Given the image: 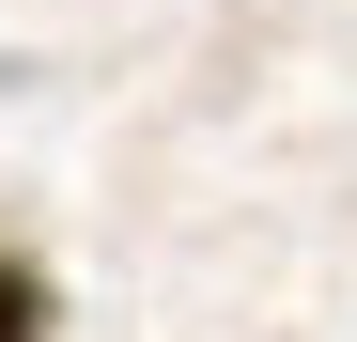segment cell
I'll return each mask as SVG.
<instances>
[{"instance_id": "1", "label": "cell", "mask_w": 357, "mask_h": 342, "mask_svg": "<svg viewBox=\"0 0 357 342\" xmlns=\"http://www.w3.org/2000/svg\"><path fill=\"white\" fill-rule=\"evenodd\" d=\"M0 342H47V280H31L16 249H0Z\"/></svg>"}]
</instances>
